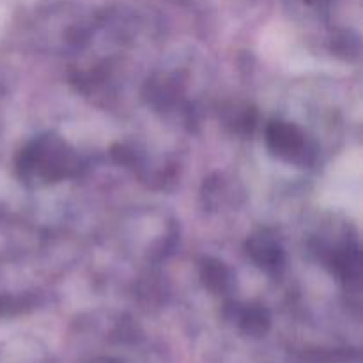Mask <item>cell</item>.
Instances as JSON below:
<instances>
[{
    "label": "cell",
    "instance_id": "obj_1",
    "mask_svg": "<svg viewBox=\"0 0 363 363\" xmlns=\"http://www.w3.org/2000/svg\"><path fill=\"white\" fill-rule=\"evenodd\" d=\"M269 142L277 151L293 152L301 147V137L296 131V128L287 126V124H275L269 130Z\"/></svg>",
    "mask_w": 363,
    "mask_h": 363
},
{
    "label": "cell",
    "instance_id": "obj_3",
    "mask_svg": "<svg viewBox=\"0 0 363 363\" xmlns=\"http://www.w3.org/2000/svg\"><path fill=\"white\" fill-rule=\"evenodd\" d=\"M108 363H113V362H108Z\"/></svg>",
    "mask_w": 363,
    "mask_h": 363
},
{
    "label": "cell",
    "instance_id": "obj_2",
    "mask_svg": "<svg viewBox=\"0 0 363 363\" xmlns=\"http://www.w3.org/2000/svg\"><path fill=\"white\" fill-rule=\"evenodd\" d=\"M243 326L248 333L261 335V333L266 332V328H268V319H266L264 312H250V314L247 315V319L243 321Z\"/></svg>",
    "mask_w": 363,
    "mask_h": 363
}]
</instances>
